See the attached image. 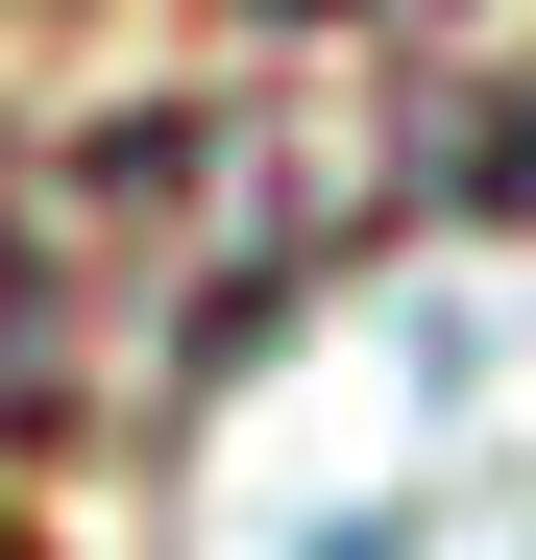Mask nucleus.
Masks as SVG:
<instances>
[{"mask_svg":"<svg viewBox=\"0 0 536 560\" xmlns=\"http://www.w3.org/2000/svg\"><path fill=\"white\" fill-rule=\"evenodd\" d=\"M268 25H341V0H268Z\"/></svg>","mask_w":536,"mask_h":560,"instance_id":"nucleus-1","label":"nucleus"}]
</instances>
